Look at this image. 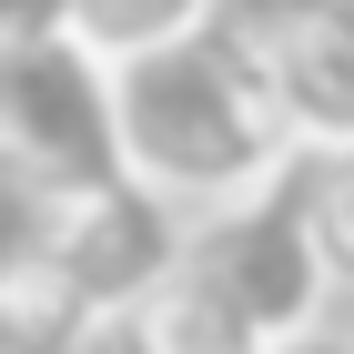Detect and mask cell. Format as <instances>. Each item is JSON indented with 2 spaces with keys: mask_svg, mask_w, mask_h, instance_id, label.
<instances>
[{
  "mask_svg": "<svg viewBox=\"0 0 354 354\" xmlns=\"http://www.w3.org/2000/svg\"><path fill=\"white\" fill-rule=\"evenodd\" d=\"M61 30L91 41L111 71H132L152 51H183V41L223 30V0H61Z\"/></svg>",
  "mask_w": 354,
  "mask_h": 354,
  "instance_id": "cell-8",
  "label": "cell"
},
{
  "mask_svg": "<svg viewBox=\"0 0 354 354\" xmlns=\"http://www.w3.org/2000/svg\"><path fill=\"white\" fill-rule=\"evenodd\" d=\"M294 213L314 233V253H324L334 294H354V152H324V162L294 172Z\"/></svg>",
  "mask_w": 354,
  "mask_h": 354,
  "instance_id": "cell-9",
  "label": "cell"
},
{
  "mask_svg": "<svg viewBox=\"0 0 354 354\" xmlns=\"http://www.w3.org/2000/svg\"><path fill=\"white\" fill-rule=\"evenodd\" d=\"M122 354H283V344H273L263 314L233 294V273L192 253L162 294H152L132 324H122Z\"/></svg>",
  "mask_w": 354,
  "mask_h": 354,
  "instance_id": "cell-6",
  "label": "cell"
},
{
  "mask_svg": "<svg viewBox=\"0 0 354 354\" xmlns=\"http://www.w3.org/2000/svg\"><path fill=\"white\" fill-rule=\"evenodd\" d=\"M30 233H41L71 273H82V294L111 314V334H122L142 304L162 294L192 253H203V223H192L183 203H162L152 183H132V172H122V183L71 192V203H41V213H30Z\"/></svg>",
  "mask_w": 354,
  "mask_h": 354,
  "instance_id": "cell-3",
  "label": "cell"
},
{
  "mask_svg": "<svg viewBox=\"0 0 354 354\" xmlns=\"http://www.w3.org/2000/svg\"><path fill=\"white\" fill-rule=\"evenodd\" d=\"M0 162L21 203H71L122 183V71L71 30H0Z\"/></svg>",
  "mask_w": 354,
  "mask_h": 354,
  "instance_id": "cell-2",
  "label": "cell"
},
{
  "mask_svg": "<svg viewBox=\"0 0 354 354\" xmlns=\"http://www.w3.org/2000/svg\"><path fill=\"white\" fill-rule=\"evenodd\" d=\"M203 263L233 273V294L263 314L273 344H294V334L324 324L334 273H324V253H314V233L294 213V183L273 192V203H253V213H233V223H203Z\"/></svg>",
  "mask_w": 354,
  "mask_h": 354,
  "instance_id": "cell-5",
  "label": "cell"
},
{
  "mask_svg": "<svg viewBox=\"0 0 354 354\" xmlns=\"http://www.w3.org/2000/svg\"><path fill=\"white\" fill-rule=\"evenodd\" d=\"M102 334H111V314L82 294V273L21 223L10 273H0V344H10V354H91Z\"/></svg>",
  "mask_w": 354,
  "mask_h": 354,
  "instance_id": "cell-7",
  "label": "cell"
},
{
  "mask_svg": "<svg viewBox=\"0 0 354 354\" xmlns=\"http://www.w3.org/2000/svg\"><path fill=\"white\" fill-rule=\"evenodd\" d=\"M243 30H253V61L294 122L304 162L354 152V0H273Z\"/></svg>",
  "mask_w": 354,
  "mask_h": 354,
  "instance_id": "cell-4",
  "label": "cell"
},
{
  "mask_svg": "<svg viewBox=\"0 0 354 354\" xmlns=\"http://www.w3.org/2000/svg\"><path fill=\"white\" fill-rule=\"evenodd\" d=\"M122 172L183 203L192 223H233L304 172V142L273 102L243 21L122 71Z\"/></svg>",
  "mask_w": 354,
  "mask_h": 354,
  "instance_id": "cell-1",
  "label": "cell"
},
{
  "mask_svg": "<svg viewBox=\"0 0 354 354\" xmlns=\"http://www.w3.org/2000/svg\"><path fill=\"white\" fill-rule=\"evenodd\" d=\"M283 354H354V334H344V324H314V334H294Z\"/></svg>",
  "mask_w": 354,
  "mask_h": 354,
  "instance_id": "cell-10",
  "label": "cell"
}]
</instances>
